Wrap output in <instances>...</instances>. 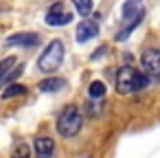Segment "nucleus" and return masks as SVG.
<instances>
[{
    "label": "nucleus",
    "instance_id": "1",
    "mask_svg": "<svg viewBox=\"0 0 160 158\" xmlns=\"http://www.w3.org/2000/svg\"><path fill=\"white\" fill-rule=\"evenodd\" d=\"M149 86V75L145 70H136L132 66H123L116 75V90L121 94H129L136 90H145Z\"/></svg>",
    "mask_w": 160,
    "mask_h": 158
},
{
    "label": "nucleus",
    "instance_id": "2",
    "mask_svg": "<svg viewBox=\"0 0 160 158\" xmlns=\"http://www.w3.org/2000/svg\"><path fill=\"white\" fill-rule=\"evenodd\" d=\"M81 125H83V116H81L79 108H75V105H68V108L57 116V132H59L64 138H70V136L79 134Z\"/></svg>",
    "mask_w": 160,
    "mask_h": 158
},
{
    "label": "nucleus",
    "instance_id": "3",
    "mask_svg": "<svg viewBox=\"0 0 160 158\" xmlns=\"http://www.w3.org/2000/svg\"><path fill=\"white\" fill-rule=\"evenodd\" d=\"M62 62H64V44H62L59 40H53V42L44 48V53L40 55L38 68H40L42 73H53V70L59 68Z\"/></svg>",
    "mask_w": 160,
    "mask_h": 158
},
{
    "label": "nucleus",
    "instance_id": "4",
    "mask_svg": "<svg viewBox=\"0 0 160 158\" xmlns=\"http://www.w3.org/2000/svg\"><path fill=\"white\" fill-rule=\"evenodd\" d=\"M70 20H72V13L64 11V5H62V3H55V5L48 9L46 18H44V22H46L48 27H64V24H70Z\"/></svg>",
    "mask_w": 160,
    "mask_h": 158
},
{
    "label": "nucleus",
    "instance_id": "5",
    "mask_svg": "<svg viewBox=\"0 0 160 158\" xmlns=\"http://www.w3.org/2000/svg\"><path fill=\"white\" fill-rule=\"evenodd\" d=\"M140 64H142V70L149 75V77H158L160 75V51L156 48H147L140 57Z\"/></svg>",
    "mask_w": 160,
    "mask_h": 158
},
{
    "label": "nucleus",
    "instance_id": "6",
    "mask_svg": "<svg viewBox=\"0 0 160 158\" xmlns=\"http://www.w3.org/2000/svg\"><path fill=\"white\" fill-rule=\"evenodd\" d=\"M75 35H77V42H88V40L99 35V27L94 20H83V22H79Z\"/></svg>",
    "mask_w": 160,
    "mask_h": 158
},
{
    "label": "nucleus",
    "instance_id": "7",
    "mask_svg": "<svg viewBox=\"0 0 160 158\" xmlns=\"http://www.w3.org/2000/svg\"><path fill=\"white\" fill-rule=\"evenodd\" d=\"M9 46H38L40 44V35L38 33H16L7 40Z\"/></svg>",
    "mask_w": 160,
    "mask_h": 158
},
{
    "label": "nucleus",
    "instance_id": "8",
    "mask_svg": "<svg viewBox=\"0 0 160 158\" xmlns=\"http://www.w3.org/2000/svg\"><path fill=\"white\" fill-rule=\"evenodd\" d=\"M33 147H35V154H38L40 158H48V156H53V151H55V143H53V138H48V136L35 138Z\"/></svg>",
    "mask_w": 160,
    "mask_h": 158
},
{
    "label": "nucleus",
    "instance_id": "9",
    "mask_svg": "<svg viewBox=\"0 0 160 158\" xmlns=\"http://www.w3.org/2000/svg\"><path fill=\"white\" fill-rule=\"evenodd\" d=\"M140 16H142V7L138 0H127L123 5V20H134V22H140Z\"/></svg>",
    "mask_w": 160,
    "mask_h": 158
},
{
    "label": "nucleus",
    "instance_id": "10",
    "mask_svg": "<svg viewBox=\"0 0 160 158\" xmlns=\"http://www.w3.org/2000/svg\"><path fill=\"white\" fill-rule=\"evenodd\" d=\"M38 88H40L42 92H57V90L66 88V79H62V77H48V79L40 81Z\"/></svg>",
    "mask_w": 160,
    "mask_h": 158
},
{
    "label": "nucleus",
    "instance_id": "11",
    "mask_svg": "<svg viewBox=\"0 0 160 158\" xmlns=\"http://www.w3.org/2000/svg\"><path fill=\"white\" fill-rule=\"evenodd\" d=\"M24 92H27V88L22 84H11L2 90V99H11V97H18V94H24Z\"/></svg>",
    "mask_w": 160,
    "mask_h": 158
},
{
    "label": "nucleus",
    "instance_id": "12",
    "mask_svg": "<svg viewBox=\"0 0 160 158\" xmlns=\"http://www.w3.org/2000/svg\"><path fill=\"white\" fill-rule=\"evenodd\" d=\"M75 9L81 13V16H90L92 13V0H72Z\"/></svg>",
    "mask_w": 160,
    "mask_h": 158
},
{
    "label": "nucleus",
    "instance_id": "13",
    "mask_svg": "<svg viewBox=\"0 0 160 158\" xmlns=\"http://www.w3.org/2000/svg\"><path fill=\"white\" fill-rule=\"evenodd\" d=\"M88 92H90L92 99H99V97L105 94V84H103V81H92L90 88H88Z\"/></svg>",
    "mask_w": 160,
    "mask_h": 158
},
{
    "label": "nucleus",
    "instance_id": "14",
    "mask_svg": "<svg viewBox=\"0 0 160 158\" xmlns=\"http://www.w3.org/2000/svg\"><path fill=\"white\" fill-rule=\"evenodd\" d=\"M22 73H24V66L20 64V66H16V68H13V70H11L9 75H5V77H2V79H0V81H2V86H7V84H9V81L13 79V77H20Z\"/></svg>",
    "mask_w": 160,
    "mask_h": 158
},
{
    "label": "nucleus",
    "instance_id": "15",
    "mask_svg": "<svg viewBox=\"0 0 160 158\" xmlns=\"http://www.w3.org/2000/svg\"><path fill=\"white\" fill-rule=\"evenodd\" d=\"M13 64H16V59H13V57H7V59L2 62V68H0V70H2V77H5V75H9V68H11Z\"/></svg>",
    "mask_w": 160,
    "mask_h": 158
},
{
    "label": "nucleus",
    "instance_id": "16",
    "mask_svg": "<svg viewBox=\"0 0 160 158\" xmlns=\"http://www.w3.org/2000/svg\"><path fill=\"white\" fill-rule=\"evenodd\" d=\"M16 158H29V147L27 145H20L16 149Z\"/></svg>",
    "mask_w": 160,
    "mask_h": 158
}]
</instances>
